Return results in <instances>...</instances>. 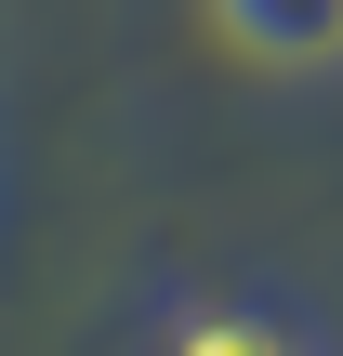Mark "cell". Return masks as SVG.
Listing matches in <instances>:
<instances>
[{"mask_svg":"<svg viewBox=\"0 0 343 356\" xmlns=\"http://www.w3.org/2000/svg\"><path fill=\"white\" fill-rule=\"evenodd\" d=\"M225 26L278 66H330L343 53V0H225Z\"/></svg>","mask_w":343,"mask_h":356,"instance_id":"1","label":"cell"},{"mask_svg":"<svg viewBox=\"0 0 343 356\" xmlns=\"http://www.w3.org/2000/svg\"><path fill=\"white\" fill-rule=\"evenodd\" d=\"M172 356H304V343H291V330H264V317H185Z\"/></svg>","mask_w":343,"mask_h":356,"instance_id":"2","label":"cell"}]
</instances>
